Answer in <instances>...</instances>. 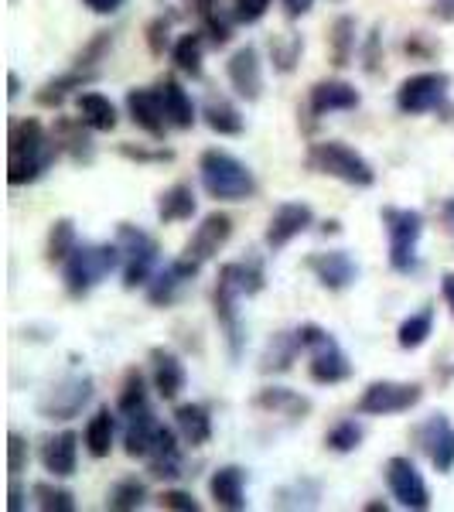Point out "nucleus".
<instances>
[{"instance_id":"nucleus-25","label":"nucleus","mask_w":454,"mask_h":512,"mask_svg":"<svg viewBox=\"0 0 454 512\" xmlns=\"http://www.w3.org/2000/svg\"><path fill=\"white\" fill-rule=\"evenodd\" d=\"M55 140H59L62 154H69V161L76 164H93L96 158V144H93V127H86L82 117H59L52 127Z\"/></svg>"},{"instance_id":"nucleus-27","label":"nucleus","mask_w":454,"mask_h":512,"mask_svg":"<svg viewBox=\"0 0 454 512\" xmlns=\"http://www.w3.org/2000/svg\"><path fill=\"white\" fill-rule=\"evenodd\" d=\"M158 93H161V103H164V113H168L171 130H192L202 113L195 110V103H192V96H188V89L181 86L175 76H164L158 82Z\"/></svg>"},{"instance_id":"nucleus-53","label":"nucleus","mask_w":454,"mask_h":512,"mask_svg":"<svg viewBox=\"0 0 454 512\" xmlns=\"http://www.w3.org/2000/svg\"><path fill=\"white\" fill-rule=\"evenodd\" d=\"M362 65H366L369 76L379 72V28H373L366 35V48H362Z\"/></svg>"},{"instance_id":"nucleus-17","label":"nucleus","mask_w":454,"mask_h":512,"mask_svg":"<svg viewBox=\"0 0 454 512\" xmlns=\"http://www.w3.org/2000/svg\"><path fill=\"white\" fill-rule=\"evenodd\" d=\"M123 106H127V117L134 120V127L144 130L147 137H154V140L168 137L171 123H168V113H164L158 86H154V89H140V86L127 89V99H123Z\"/></svg>"},{"instance_id":"nucleus-26","label":"nucleus","mask_w":454,"mask_h":512,"mask_svg":"<svg viewBox=\"0 0 454 512\" xmlns=\"http://www.w3.org/2000/svg\"><path fill=\"white\" fill-rule=\"evenodd\" d=\"M99 79V72L96 69H69V72H62V76H55V79H48V82H41V86L35 89V103L38 106H45V110H59V106L69 99L76 89H86L89 82H96Z\"/></svg>"},{"instance_id":"nucleus-45","label":"nucleus","mask_w":454,"mask_h":512,"mask_svg":"<svg viewBox=\"0 0 454 512\" xmlns=\"http://www.w3.org/2000/svg\"><path fill=\"white\" fill-rule=\"evenodd\" d=\"M362 437H366V431H362L359 420H338L332 431L325 434V448L335 454H352L362 448Z\"/></svg>"},{"instance_id":"nucleus-38","label":"nucleus","mask_w":454,"mask_h":512,"mask_svg":"<svg viewBox=\"0 0 454 512\" xmlns=\"http://www.w3.org/2000/svg\"><path fill=\"white\" fill-rule=\"evenodd\" d=\"M431 335H434V304H424L420 311L400 321V328H396V345H400L403 352H414Z\"/></svg>"},{"instance_id":"nucleus-55","label":"nucleus","mask_w":454,"mask_h":512,"mask_svg":"<svg viewBox=\"0 0 454 512\" xmlns=\"http://www.w3.org/2000/svg\"><path fill=\"white\" fill-rule=\"evenodd\" d=\"M82 4H86L93 14H99V18H110V14H117L127 0H82Z\"/></svg>"},{"instance_id":"nucleus-51","label":"nucleus","mask_w":454,"mask_h":512,"mask_svg":"<svg viewBox=\"0 0 454 512\" xmlns=\"http://www.w3.org/2000/svg\"><path fill=\"white\" fill-rule=\"evenodd\" d=\"M270 4H274V0H229V7H233L239 24H260L267 18Z\"/></svg>"},{"instance_id":"nucleus-14","label":"nucleus","mask_w":454,"mask_h":512,"mask_svg":"<svg viewBox=\"0 0 454 512\" xmlns=\"http://www.w3.org/2000/svg\"><path fill=\"white\" fill-rule=\"evenodd\" d=\"M414 444L427 461L434 465L437 475L454 472V424L448 414H431L414 427Z\"/></svg>"},{"instance_id":"nucleus-37","label":"nucleus","mask_w":454,"mask_h":512,"mask_svg":"<svg viewBox=\"0 0 454 512\" xmlns=\"http://www.w3.org/2000/svg\"><path fill=\"white\" fill-rule=\"evenodd\" d=\"M171 62H175V69L181 76L188 79H202L205 72V35L202 31H188V35L175 38V45H171Z\"/></svg>"},{"instance_id":"nucleus-47","label":"nucleus","mask_w":454,"mask_h":512,"mask_svg":"<svg viewBox=\"0 0 454 512\" xmlns=\"http://www.w3.org/2000/svg\"><path fill=\"white\" fill-rule=\"evenodd\" d=\"M171 18H164V14H158L151 24H147V48H151L154 59H161L164 52H171Z\"/></svg>"},{"instance_id":"nucleus-5","label":"nucleus","mask_w":454,"mask_h":512,"mask_svg":"<svg viewBox=\"0 0 454 512\" xmlns=\"http://www.w3.org/2000/svg\"><path fill=\"white\" fill-rule=\"evenodd\" d=\"M301 338V349L308 352V376L315 386H338L352 376V362L345 355L342 345L335 342V335L328 328L315 325V321H304L294 328Z\"/></svg>"},{"instance_id":"nucleus-49","label":"nucleus","mask_w":454,"mask_h":512,"mask_svg":"<svg viewBox=\"0 0 454 512\" xmlns=\"http://www.w3.org/2000/svg\"><path fill=\"white\" fill-rule=\"evenodd\" d=\"M110 48H113V31H99V35L79 52L76 65H79V69H96V62L103 59V55L110 52Z\"/></svg>"},{"instance_id":"nucleus-29","label":"nucleus","mask_w":454,"mask_h":512,"mask_svg":"<svg viewBox=\"0 0 454 512\" xmlns=\"http://www.w3.org/2000/svg\"><path fill=\"white\" fill-rule=\"evenodd\" d=\"M202 123L212 130V134H219V137H239L246 130V120H243V113H239V106L233 103V99H226V96H219V93H209L205 96V103H202Z\"/></svg>"},{"instance_id":"nucleus-23","label":"nucleus","mask_w":454,"mask_h":512,"mask_svg":"<svg viewBox=\"0 0 454 512\" xmlns=\"http://www.w3.org/2000/svg\"><path fill=\"white\" fill-rule=\"evenodd\" d=\"M38 461L52 478H72L79 468V434L76 431H59L45 437L38 451Z\"/></svg>"},{"instance_id":"nucleus-43","label":"nucleus","mask_w":454,"mask_h":512,"mask_svg":"<svg viewBox=\"0 0 454 512\" xmlns=\"http://www.w3.org/2000/svg\"><path fill=\"white\" fill-rule=\"evenodd\" d=\"M144 407H147V379L140 369H127V373H123V383H120V393H117V414L130 417Z\"/></svg>"},{"instance_id":"nucleus-61","label":"nucleus","mask_w":454,"mask_h":512,"mask_svg":"<svg viewBox=\"0 0 454 512\" xmlns=\"http://www.w3.org/2000/svg\"><path fill=\"white\" fill-rule=\"evenodd\" d=\"M444 222H448V229H454V198L444 202Z\"/></svg>"},{"instance_id":"nucleus-3","label":"nucleus","mask_w":454,"mask_h":512,"mask_svg":"<svg viewBox=\"0 0 454 512\" xmlns=\"http://www.w3.org/2000/svg\"><path fill=\"white\" fill-rule=\"evenodd\" d=\"M120 267H123V253L117 239L113 243H79L69 260L62 263V287L72 301H82L103 280H110V274H117Z\"/></svg>"},{"instance_id":"nucleus-21","label":"nucleus","mask_w":454,"mask_h":512,"mask_svg":"<svg viewBox=\"0 0 454 512\" xmlns=\"http://www.w3.org/2000/svg\"><path fill=\"white\" fill-rule=\"evenodd\" d=\"M233 239V219L226 212H209L202 222L195 226L192 239L185 243V256H192L198 263H209L222 253V246Z\"/></svg>"},{"instance_id":"nucleus-4","label":"nucleus","mask_w":454,"mask_h":512,"mask_svg":"<svg viewBox=\"0 0 454 512\" xmlns=\"http://www.w3.org/2000/svg\"><path fill=\"white\" fill-rule=\"evenodd\" d=\"M198 181L202 192L216 202H246L257 195V175L246 161H239L236 154L222 151V147H209L198 158Z\"/></svg>"},{"instance_id":"nucleus-36","label":"nucleus","mask_w":454,"mask_h":512,"mask_svg":"<svg viewBox=\"0 0 454 512\" xmlns=\"http://www.w3.org/2000/svg\"><path fill=\"white\" fill-rule=\"evenodd\" d=\"M198 212V198L192 192V185L178 181V185L164 188L158 198V219L161 226H175V222H188Z\"/></svg>"},{"instance_id":"nucleus-57","label":"nucleus","mask_w":454,"mask_h":512,"mask_svg":"<svg viewBox=\"0 0 454 512\" xmlns=\"http://www.w3.org/2000/svg\"><path fill=\"white\" fill-rule=\"evenodd\" d=\"M24 495H28V492L21 489L18 475H11V502H7V509H11V512H21V509H24Z\"/></svg>"},{"instance_id":"nucleus-11","label":"nucleus","mask_w":454,"mask_h":512,"mask_svg":"<svg viewBox=\"0 0 454 512\" xmlns=\"http://www.w3.org/2000/svg\"><path fill=\"white\" fill-rule=\"evenodd\" d=\"M424 400V386L420 383H396V379H373L362 390L356 414L359 417H396L410 414L417 403Z\"/></svg>"},{"instance_id":"nucleus-24","label":"nucleus","mask_w":454,"mask_h":512,"mask_svg":"<svg viewBox=\"0 0 454 512\" xmlns=\"http://www.w3.org/2000/svg\"><path fill=\"white\" fill-rule=\"evenodd\" d=\"M246 482H250L246 468H239V465H222V468H216V472H212V478H209L212 502H216L219 509H226V512L250 509V499H246Z\"/></svg>"},{"instance_id":"nucleus-46","label":"nucleus","mask_w":454,"mask_h":512,"mask_svg":"<svg viewBox=\"0 0 454 512\" xmlns=\"http://www.w3.org/2000/svg\"><path fill=\"white\" fill-rule=\"evenodd\" d=\"M301 52H304V38L301 35H277L270 41V59H274V69L280 76L294 72V65L301 62Z\"/></svg>"},{"instance_id":"nucleus-41","label":"nucleus","mask_w":454,"mask_h":512,"mask_svg":"<svg viewBox=\"0 0 454 512\" xmlns=\"http://www.w3.org/2000/svg\"><path fill=\"white\" fill-rule=\"evenodd\" d=\"M147 499H151V495H147V485L140 482L137 475H130V478H120V482L110 485V492H106V509L137 512L147 506Z\"/></svg>"},{"instance_id":"nucleus-28","label":"nucleus","mask_w":454,"mask_h":512,"mask_svg":"<svg viewBox=\"0 0 454 512\" xmlns=\"http://www.w3.org/2000/svg\"><path fill=\"white\" fill-rule=\"evenodd\" d=\"M158 431H161V420L154 417V410L151 407L137 410V414H130L127 424H123V451H127L130 458L144 461L147 454H151L154 441H158Z\"/></svg>"},{"instance_id":"nucleus-8","label":"nucleus","mask_w":454,"mask_h":512,"mask_svg":"<svg viewBox=\"0 0 454 512\" xmlns=\"http://www.w3.org/2000/svg\"><path fill=\"white\" fill-rule=\"evenodd\" d=\"M386 243H390V267L396 274H414L417 270V243L424 236V212L400 209V205H383L379 209Z\"/></svg>"},{"instance_id":"nucleus-35","label":"nucleus","mask_w":454,"mask_h":512,"mask_svg":"<svg viewBox=\"0 0 454 512\" xmlns=\"http://www.w3.org/2000/svg\"><path fill=\"white\" fill-rule=\"evenodd\" d=\"M328 52H332L335 69H345V65L356 62V55H359V24H356L352 14H342V18L332 21V31H328Z\"/></svg>"},{"instance_id":"nucleus-6","label":"nucleus","mask_w":454,"mask_h":512,"mask_svg":"<svg viewBox=\"0 0 454 512\" xmlns=\"http://www.w3.org/2000/svg\"><path fill=\"white\" fill-rule=\"evenodd\" d=\"M308 168L318 175H328L342 185L352 188H373L376 185V171L356 147L342 144V140H321V144L308 147Z\"/></svg>"},{"instance_id":"nucleus-52","label":"nucleus","mask_w":454,"mask_h":512,"mask_svg":"<svg viewBox=\"0 0 454 512\" xmlns=\"http://www.w3.org/2000/svg\"><path fill=\"white\" fill-rule=\"evenodd\" d=\"M158 506L171 509V512H198V509H202V502H198L195 495L185 492V489H164L158 495Z\"/></svg>"},{"instance_id":"nucleus-1","label":"nucleus","mask_w":454,"mask_h":512,"mask_svg":"<svg viewBox=\"0 0 454 512\" xmlns=\"http://www.w3.org/2000/svg\"><path fill=\"white\" fill-rule=\"evenodd\" d=\"M263 287H267V274H263V263L257 256H250V260H233V263H226V267H219L216 291H212V311H216V321H219L222 335H226L229 359H239L246 345L239 301H243V297H257Z\"/></svg>"},{"instance_id":"nucleus-34","label":"nucleus","mask_w":454,"mask_h":512,"mask_svg":"<svg viewBox=\"0 0 454 512\" xmlns=\"http://www.w3.org/2000/svg\"><path fill=\"white\" fill-rule=\"evenodd\" d=\"M301 338H297V332H277L274 338L267 342V349H263L260 355V373L263 376H280V373H291L297 355H301Z\"/></svg>"},{"instance_id":"nucleus-15","label":"nucleus","mask_w":454,"mask_h":512,"mask_svg":"<svg viewBox=\"0 0 454 512\" xmlns=\"http://www.w3.org/2000/svg\"><path fill=\"white\" fill-rule=\"evenodd\" d=\"M304 267L315 274V280L325 291L332 294H342L349 291V287L359 284V263L356 256H352L349 250H321V253H311L308 260H304Z\"/></svg>"},{"instance_id":"nucleus-32","label":"nucleus","mask_w":454,"mask_h":512,"mask_svg":"<svg viewBox=\"0 0 454 512\" xmlns=\"http://www.w3.org/2000/svg\"><path fill=\"white\" fill-rule=\"evenodd\" d=\"M175 427L188 448H205L212 441V417L202 403H178Z\"/></svg>"},{"instance_id":"nucleus-59","label":"nucleus","mask_w":454,"mask_h":512,"mask_svg":"<svg viewBox=\"0 0 454 512\" xmlns=\"http://www.w3.org/2000/svg\"><path fill=\"white\" fill-rule=\"evenodd\" d=\"M454 0H434V7H431V14L434 18H448V21H454Z\"/></svg>"},{"instance_id":"nucleus-18","label":"nucleus","mask_w":454,"mask_h":512,"mask_svg":"<svg viewBox=\"0 0 454 512\" xmlns=\"http://www.w3.org/2000/svg\"><path fill=\"white\" fill-rule=\"evenodd\" d=\"M226 79L233 86V93L246 103H257L263 96V62H260V52L257 45H243L229 55L226 62Z\"/></svg>"},{"instance_id":"nucleus-2","label":"nucleus","mask_w":454,"mask_h":512,"mask_svg":"<svg viewBox=\"0 0 454 512\" xmlns=\"http://www.w3.org/2000/svg\"><path fill=\"white\" fill-rule=\"evenodd\" d=\"M59 154V140H55V134L45 123L35 117L14 120L11 134H7V181L14 188L35 185V181H41L52 171Z\"/></svg>"},{"instance_id":"nucleus-60","label":"nucleus","mask_w":454,"mask_h":512,"mask_svg":"<svg viewBox=\"0 0 454 512\" xmlns=\"http://www.w3.org/2000/svg\"><path fill=\"white\" fill-rule=\"evenodd\" d=\"M21 96V79L18 72H7V99H18Z\"/></svg>"},{"instance_id":"nucleus-40","label":"nucleus","mask_w":454,"mask_h":512,"mask_svg":"<svg viewBox=\"0 0 454 512\" xmlns=\"http://www.w3.org/2000/svg\"><path fill=\"white\" fill-rule=\"evenodd\" d=\"M277 509H315L321 506V485L315 478H294L274 492Z\"/></svg>"},{"instance_id":"nucleus-42","label":"nucleus","mask_w":454,"mask_h":512,"mask_svg":"<svg viewBox=\"0 0 454 512\" xmlns=\"http://www.w3.org/2000/svg\"><path fill=\"white\" fill-rule=\"evenodd\" d=\"M233 24H239L236 14H233V7L226 11L222 4H216L202 21H198V31H202L205 41H209L212 48H226L229 41H233Z\"/></svg>"},{"instance_id":"nucleus-12","label":"nucleus","mask_w":454,"mask_h":512,"mask_svg":"<svg viewBox=\"0 0 454 512\" xmlns=\"http://www.w3.org/2000/svg\"><path fill=\"white\" fill-rule=\"evenodd\" d=\"M383 478H386V489H390V495L400 509H410V512L431 509V489H427L424 475L417 472L414 458L393 454V458L383 465Z\"/></svg>"},{"instance_id":"nucleus-39","label":"nucleus","mask_w":454,"mask_h":512,"mask_svg":"<svg viewBox=\"0 0 454 512\" xmlns=\"http://www.w3.org/2000/svg\"><path fill=\"white\" fill-rule=\"evenodd\" d=\"M76 246H79L76 222H72L69 216L55 219L52 229H48V239H45V260L52 263V267H62V263L69 260Z\"/></svg>"},{"instance_id":"nucleus-33","label":"nucleus","mask_w":454,"mask_h":512,"mask_svg":"<svg viewBox=\"0 0 454 512\" xmlns=\"http://www.w3.org/2000/svg\"><path fill=\"white\" fill-rule=\"evenodd\" d=\"M76 113L82 117L86 127H93L96 134H113L120 123V113H117V103L103 93H79L76 96Z\"/></svg>"},{"instance_id":"nucleus-56","label":"nucleus","mask_w":454,"mask_h":512,"mask_svg":"<svg viewBox=\"0 0 454 512\" xmlns=\"http://www.w3.org/2000/svg\"><path fill=\"white\" fill-rule=\"evenodd\" d=\"M280 7H284V14L291 21H297V18H304V14L315 7V0H280Z\"/></svg>"},{"instance_id":"nucleus-19","label":"nucleus","mask_w":454,"mask_h":512,"mask_svg":"<svg viewBox=\"0 0 454 512\" xmlns=\"http://www.w3.org/2000/svg\"><path fill=\"white\" fill-rule=\"evenodd\" d=\"M362 93L349 79H321L308 89V113L315 120L328 117V113H352L359 110Z\"/></svg>"},{"instance_id":"nucleus-16","label":"nucleus","mask_w":454,"mask_h":512,"mask_svg":"<svg viewBox=\"0 0 454 512\" xmlns=\"http://www.w3.org/2000/svg\"><path fill=\"white\" fill-rule=\"evenodd\" d=\"M311 226H315V209H311L308 202H280L267 222L263 243H267V250L280 253L284 246H291L297 236L308 233Z\"/></svg>"},{"instance_id":"nucleus-50","label":"nucleus","mask_w":454,"mask_h":512,"mask_svg":"<svg viewBox=\"0 0 454 512\" xmlns=\"http://www.w3.org/2000/svg\"><path fill=\"white\" fill-rule=\"evenodd\" d=\"M28 461H31L28 441H24L18 431H11V434H7V472L21 475L24 468H28Z\"/></svg>"},{"instance_id":"nucleus-9","label":"nucleus","mask_w":454,"mask_h":512,"mask_svg":"<svg viewBox=\"0 0 454 512\" xmlns=\"http://www.w3.org/2000/svg\"><path fill=\"white\" fill-rule=\"evenodd\" d=\"M454 79L448 72H414L396 89V110L403 117H424V113H441L448 106Z\"/></svg>"},{"instance_id":"nucleus-10","label":"nucleus","mask_w":454,"mask_h":512,"mask_svg":"<svg viewBox=\"0 0 454 512\" xmlns=\"http://www.w3.org/2000/svg\"><path fill=\"white\" fill-rule=\"evenodd\" d=\"M96 383L89 373H69L62 376L59 383H52L38 400V414L45 420H55V424H69L76 420L82 410L93 403Z\"/></svg>"},{"instance_id":"nucleus-58","label":"nucleus","mask_w":454,"mask_h":512,"mask_svg":"<svg viewBox=\"0 0 454 512\" xmlns=\"http://www.w3.org/2000/svg\"><path fill=\"white\" fill-rule=\"evenodd\" d=\"M441 297H444V304H448L451 315H454V270L441 277Z\"/></svg>"},{"instance_id":"nucleus-30","label":"nucleus","mask_w":454,"mask_h":512,"mask_svg":"<svg viewBox=\"0 0 454 512\" xmlns=\"http://www.w3.org/2000/svg\"><path fill=\"white\" fill-rule=\"evenodd\" d=\"M253 407L267 410V414H277V417H291V420H304L311 414L308 396L287 390V386H263V390L253 396Z\"/></svg>"},{"instance_id":"nucleus-54","label":"nucleus","mask_w":454,"mask_h":512,"mask_svg":"<svg viewBox=\"0 0 454 512\" xmlns=\"http://www.w3.org/2000/svg\"><path fill=\"white\" fill-rule=\"evenodd\" d=\"M175 4L181 7V14H185V18H195V21H202L205 14H209L212 7L219 4V0H175Z\"/></svg>"},{"instance_id":"nucleus-20","label":"nucleus","mask_w":454,"mask_h":512,"mask_svg":"<svg viewBox=\"0 0 454 512\" xmlns=\"http://www.w3.org/2000/svg\"><path fill=\"white\" fill-rule=\"evenodd\" d=\"M181 444L185 441H181L178 427L161 424L158 441H154L151 454L144 458L147 475L158 478V482H178V478L185 475V454H181Z\"/></svg>"},{"instance_id":"nucleus-44","label":"nucleus","mask_w":454,"mask_h":512,"mask_svg":"<svg viewBox=\"0 0 454 512\" xmlns=\"http://www.w3.org/2000/svg\"><path fill=\"white\" fill-rule=\"evenodd\" d=\"M31 499L41 512H76V495L59 482H35L31 485Z\"/></svg>"},{"instance_id":"nucleus-13","label":"nucleus","mask_w":454,"mask_h":512,"mask_svg":"<svg viewBox=\"0 0 454 512\" xmlns=\"http://www.w3.org/2000/svg\"><path fill=\"white\" fill-rule=\"evenodd\" d=\"M198 270H202V263L185 253H181L178 260H168L164 267H158V274L151 277V284L144 287L147 304H151V308H171V304L195 284Z\"/></svg>"},{"instance_id":"nucleus-48","label":"nucleus","mask_w":454,"mask_h":512,"mask_svg":"<svg viewBox=\"0 0 454 512\" xmlns=\"http://www.w3.org/2000/svg\"><path fill=\"white\" fill-rule=\"evenodd\" d=\"M120 154L127 161L137 164H164V161H175V151L171 147H144V144H120Z\"/></svg>"},{"instance_id":"nucleus-7","label":"nucleus","mask_w":454,"mask_h":512,"mask_svg":"<svg viewBox=\"0 0 454 512\" xmlns=\"http://www.w3.org/2000/svg\"><path fill=\"white\" fill-rule=\"evenodd\" d=\"M117 243L123 253V291H137V287H147L151 277L158 274L161 267V243L158 236H151L147 229L134 226V222H120L117 226Z\"/></svg>"},{"instance_id":"nucleus-22","label":"nucleus","mask_w":454,"mask_h":512,"mask_svg":"<svg viewBox=\"0 0 454 512\" xmlns=\"http://www.w3.org/2000/svg\"><path fill=\"white\" fill-rule=\"evenodd\" d=\"M151 383H154V393H158L164 403H175L181 390L188 386L185 362L171 349H164V345L151 349Z\"/></svg>"},{"instance_id":"nucleus-62","label":"nucleus","mask_w":454,"mask_h":512,"mask_svg":"<svg viewBox=\"0 0 454 512\" xmlns=\"http://www.w3.org/2000/svg\"><path fill=\"white\" fill-rule=\"evenodd\" d=\"M362 509H366V512H386L390 506H386V502H366V506H362Z\"/></svg>"},{"instance_id":"nucleus-31","label":"nucleus","mask_w":454,"mask_h":512,"mask_svg":"<svg viewBox=\"0 0 454 512\" xmlns=\"http://www.w3.org/2000/svg\"><path fill=\"white\" fill-rule=\"evenodd\" d=\"M113 437H117V407H99L93 417H89L86 431H82V444H86L89 458L103 461L110 458L113 451Z\"/></svg>"}]
</instances>
